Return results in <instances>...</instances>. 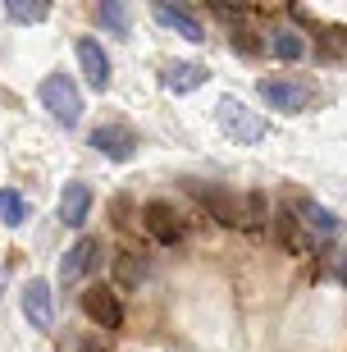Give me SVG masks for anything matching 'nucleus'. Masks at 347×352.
Segmentation results:
<instances>
[{"label":"nucleus","instance_id":"obj_1","mask_svg":"<svg viewBox=\"0 0 347 352\" xmlns=\"http://www.w3.org/2000/svg\"><path fill=\"white\" fill-rule=\"evenodd\" d=\"M320 96L315 82H302V78H260V101L270 110H283V115H302L311 110Z\"/></svg>","mask_w":347,"mask_h":352},{"label":"nucleus","instance_id":"obj_2","mask_svg":"<svg viewBox=\"0 0 347 352\" xmlns=\"http://www.w3.org/2000/svg\"><path fill=\"white\" fill-rule=\"evenodd\" d=\"M215 119H219V129L229 133L233 142H260L265 133H270V124L256 115V110H247L238 96H219V105H215Z\"/></svg>","mask_w":347,"mask_h":352},{"label":"nucleus","instance_id":"obj_3","mask_svg":"<svg viewBox=\"0 0 347 352\" xmlns=\"http://www.w3.org/2000/svg\"><path fill=\"white\" fill-rule=\"evenodd\" d=\"M41 105H46L65 129H74L78 119H82V91H78V82L69 78V74H51V78L41 82Z\"/></svg>","mask_w":347,"mask_h":352},{"label":"nucleus","instance_id":"obj_4","mask_svg":"<svg viewBox=\"0 0 347 352\" xmlns=\"http://www.w3.org/2000/svg\"><path fill=\"white\" fill-rule=\"evenodd\" d=\"M188 192H192L219 224H229V229H243V201H247V197H233V192H224V188H215V183H197V179L188 183Z\"/></svg>","mask_w":347,"mask_h":352},{"label":"nucleus","instance_id":"obj_5","mask_svg":"<svg viewBox=\"0 0 347 352\" xmlns=\"http://www.w3.org/2000/svg\"><path fill=\"white\" fill-rule=\"evenodd\" d=\"M82 311H87L91 325H101V329L124 325V302H119L115 288H105V284H91L87 293H82Z\"/></svg>","mask_w":347,"mask_h":352},{"label":"nucleus","instance_id":"obj_6","mask_svg":"<svg viewBox=\"0 0 347 352\" xmlns=\"http://www.w3.org/2000/svg\"><path fill=\"white\" fill-rule=\"evenodd\" d=\"M91 146L110 160H133L137 156V133L128 124H96L91 129Z\"/></svg>","mask_w":347,"mask_h":352},{"label":"nucleus","instance_id":"obj_7","mask_svg":"<svg viewBox=\"0 0 347 352\" xmlns=\"http://www.w3.org/2000/svg\"><path fill=\"white\" fill-rule=\"evenodd\" d=\"M142 224H146V234H151L155 243H165V248L183 243V220L169 201H146V206H142Z\"/></svg>","mask_w":347,"mask_h":352},{"label":"nucleus","instance_id":"obj_8","mask_svg":"<svg viewBox=\"0 0 347 352\" xmlns=\"http://www.w3.org/2000/svg\"><path fill=\"white\" fill-rule=\"evenodd\" d=\"M23 316L32 329H51L55 325V293L46 279H27L23 288Z\"/></svg>","mask_w":347,"mask_h":352},{"label":"nucleus","instance_id":"obj_9","mask_svg":"<svg viewBox=\"0 0 347 352\" xmlns=\"http://www.w3.org/2000/svg\"><path fill=\"white\" fill-rule=\"evenodd\" d=\"M96 265H101V238H78L65 252V261H60V284H74V279H82Z\"/></svg>","mask_w":347,"mask_h":352},{"label":"nucleus","instance_id":"obj_10","mask_svg":"<svg viewBox=\"0 0 347 352\" xmlns=\"http://www.w3.org/2000/svg\"><path fill=\"white\" fill-rule=\"evenodd\" d=\"M78 65H82V78H87L91 91H105L110 87V55L101 51L96 37H82L78 41Z\"/></svg>","mask_w":347,"mask_h":352},{"label":"nucleus","instance_id":"obj_11","mask_svg":"<svg viewBox=\"0 0 347 352\" xmlns=\"http://www.w3.org/2000/svg\"><path fill=\"white\" fill-rule=\"evenodd\" d=\"M151 14H155V23L174 28L179 37H188V41H206V28H201V19H192V14L183 10V5H165V0H155Z\"/></svg>","mask_w":347,"mask_h":352},{"label":"nucleus","instance_id":"obj_12","mask_svg":"<svg viewBox=\"0 0 347 352\" xmlns=\"http://www.w3.org/2000/svg\"><path fill=\"white\" fill-rule=\"evenodd\" d=\"M87 215H91V188L87 183H65V192H60V220L69 229H82Z\"/></svg>","mask_w":347,"mask_h":352},{"label":"nucleus","instance_id":"obj_13","mask_svg":"<svg viewBox=\"0 0 347 352\" xmlns=\"http://www.w3.org/2000/svg\"><path fill=\"white\" fill-rule=\"evenodd\" d=\"M160 82H165V91L183 96V91H197L201 82H206V69L192 65V60H174V65L160 69Z\"/></svg>","mask_w":347,"mask_h":352},{"label":"nucleus","instance_id":"obj_14","mask_svg":"<svg viewBox=\"0 0 347 352\" xmlns=\"http://www.w3.org/2000/svg\"><path fill=\"white\" fill-rule=\"evenodd\" d=\"M297 215H302V224H306L315 238H334L343 224H338V215L329 206H315V201H297Z\"/></svg>","mask_w":347,"mask_h":352},{"label":"nucleus","instance_id":"obj_15","mask_svg":"<svg viewBox=\"0 0 347 352\" xmlns=\"http://www.w3.org/2000/svg\"><path fill=\"white\" fill-rule=\"evenodd\" d=\"M146 274H151V261H146L142 252H119V256H115V279L124 288L146 284Z\"/></svg>","mask_w":347,"mask_h":352},{"label":"nucleus","instance_id":"obj_16","mask_svg":"<svg viewBox=\"0 0 347 352\" xmlns=\"http://www.w3.org/2000/svg\"><path fill=\"white\" fill-rule=\"evenodd\" d=\"M270 51L279 55V60H302V55H306V41H302V32H293V28H279L270 37Z\"/></svg>","mask_w":347,"mask_h":352},{"label":"nucleus","instance_id":"obj_17","mask_svg":"<svg viewBox=\"0 0 347 352\" xmlns=\"http://www.w3.org/2000/svg\"><path fill=\"white\" fill-rule=\"evenodd\" d=\"M96 19H101V28H110L115 37H128V10H124L119 0H101V5H96Z\"/></svg>","mask_w":347,"mask_h":352},{"label":"nucleus","instance_id":"obj_18","mask_svg":"<svg viewBox=\"0 0 347 352\" xmlns=\"http://www.w3.org/2000/svg\"><path fill=\"white\" fill-rule=\"evenodd\" d=\"M5 10H10L14 23H41V19L51 14V5H46V0H10Z\"/></svg>","mask_w":347,"mask_h":352},{"label":"nucleus","instance_id":"obj_19","mask_svg":"<svg viewBox=\"0 0 347 352\" xmlns=\"http://www.w3.org/2000/svg\"><path fill=\"white\" fill-rule=\"evenodd\" d=\"M0 220L14 224V229H19V224L27 220V201H23L19 192H14V188H0Z\"/></svg>","mask_w":347,"mask_h":352},{"label":"nucleus","instance_id":"obj_20","mask_svg":"<svg viewBox=\"0 0 347 352\" xmlns=\"http://www.w3.org/2000/svg\"><path fill=\"white\" fill-rule=\"evenodd\" d=\"M243 229H251V234L265 229V197H260V192H247V201H243Z\"/></svg>","mask_w":347,"mask_h":352},{"label":"nucleus","instance_id":"obj_21","mask_svg":"<svg viewBox=\"0 0 347 352\" xmlns=\"http://www.w3.org/2000/svg\"><path fill=\"white\" fill-rule=\"evenodd\" d=\"M233 51H238V55H256L260 51L256 32H233Z\"/></svg>","mask_w":347,"mask_h":352},{"label":"nucleus","instance_id":"obj_22","mask_svg":"<svg viewBox=\"0 0 347 352\" xmlns=\"http://www.w3.org/2000/svg\"><path fill=\"white\" fill-rule=\"evenodd\" d=\"M82 352H105V348H101L96 339H87V343H82Z\"/></svg>","mask_w":347,"mask_h":352},{"label":"nucleus","instance_id":"obj_23","mask_svg":"<svg viewBox=\"0 0 347 352\" xmlns=\"http://www.w3.org/2000/svg\"><path fill=\"white\" fill-rule=\"evenodd\" d=\"M343 279H347V265H343Z\"/></svg>","mask_w":347,"mask_h":352}]
</instances>
